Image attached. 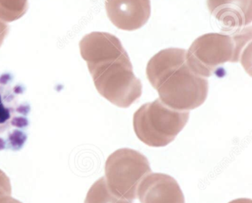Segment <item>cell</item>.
Listing matches in <instances>:
<instances>
[{"label":"cell","instance_id":"1","mask_svg":"<svg viewBox=\"0 0 252 203\" xmlns=\"http://www.w3.org/2000/svg\"><path fill=\"white\" fill-rule=\"evenodd\" d=\"M98 93L120 108L135 104L142 94V84L135 77L127 53L116 36L92 32L79 42Z\"/></svg>","mask_w":252,"mask_h":203},{"label":"cell","instance_id":"2","mask_svg":"<svg viewBox=\"0 0 252 203\" xmlns=\"http://www.w3.org/2000/svg\"><path fill=\"white\" fill-rule=\"evenodd\" d=\"M147 76L159 99L172 110L189 112L207 98L209 82L191 70L186 50L168 48L158 53L147 64Z\"/></svg>","mask_w":252,"mask_h":203},{"label":"cell","instance_id":"3","mask_svg":"<svg viewBox=\"0 0 252 203\" xmlns=\"http://www.w3.org/2000/svg\"><path fill=\"white\" fill-rule=\"evenodd\" d=\"M30 112L24 87L11 75H0V151L23 148L28 139Z\"/></svg>","mask_w":252,"mask_h":203},{"label":"cell","instance_id":"4","mask_svg":"<svg viewBox=\"0 0 252 203\" xmlns=\"http://www.w3.org/2000/svg\"><path fill=\"white\" fill-rule=\"evenodd\" d=\"M189 118V112L172 110L156 99L135 112L133 129L137 138L148 146H166L185 127Z\"/></svg>","mask_w":252,"mask_h":203},{"label":"cell","instance_id":"5","mask_svg":"<svg viewBox=\"0 0 252 203\" xmlns=\"http://www.w3.org/2000/svg\"><path fill=\"white\" fill-rule=\"evenodd\" d=\"M104 170V178L110 191L132 203L137 198L140 182L152 172L147 157L128 148H119L112 153L106 160Z\"/></svg>","mask_w":252,"mask_h":203},{"label":"cell","instance_id":"6","mask_svg":"<svg viewBox=\"0 0 252 203\" xmlns=\"http://www.w3.org/2000/svg\"><path fill=\"white\" fill-rule=\"evenodd\" d=\"M191 70L202 77H210L226 62H238L235 41L231 33H207L194 41L187 51Z\"/></svg>","mask_w":252,"mask_h":203},{"label":"cell","instance_id":"7","mask_svg":"<svg viewBox=\"0 0 252 203\" xmlns=\"http://www.w3.org/2000/svg\"><path fill=\"white\" fill-rule=\"evenodd\" d=\"M105 9L111 23L120 30H138L151 14L150 0H105Z\"/></svg>","mask_w":252,"mask_h":203},{"label":"cell","instance_id":"8","mask_svg":"<svg viewBox=\"0 0 252 203\" xmlns=\"http://www.w3.org/2000/svg\"><path fill=\"white\" fill-rule=\"evenodd\" d=\"M137 198L141 203H185L182 190L175 178L153 172L140 182Z\"/></svg>","mask_w":252,"mask_h":203},{"label":"cell","instance_id":"9","mask_svg":"<svg viewBox=\"0 0 252 203\" xmlns=\"http://www.w3.org/2000/svg\"><path fill=\"white\" fill-rule=\"evenodd\" d=\"M207 6L226 33L252 23V0H207Z\"/></svg>","mask_w":252,"mask_h":203},{"label":"cell","instance_id":"10","mask_svg":"<svg viewBox=\"0 0 252 203\" xmlns=\"http://www.w3.org/2000/svg\"><path fill=\"white\" fill-rule=\"evenodd\" d=\"M85 203H132L129 200L119 198L109 189L104 176L98 179L91 187Z\"/></svg>","mask_w":252,"mask_h":203},{"label":"cell","instance_id":"11","mask_svg":"<svg viewBox=\"0 0 252 203\" xmlns=\"http://www.w3.org/2000/svg\"><path fill=\"white\" fill-rule=\"evenodd\" d=\"M29 8V0H0V20L5 23L17 21Z\"/></svg>","mask_w":252,"mask_h":203},{"label":"cell","instance_id":"12","mask_svg":"<svg viewBox=\"0 0 252 203\" xmlns=\"http://www.w3.org/2000/svg\"><path fill=\"white\" fill-rule=\"evenodd\" d=\"M11 191L12 189L9 177L0 169V199L11 197Z\"/></svg>","mask_w":252,"mask_h":203},{"label":"cell","instance_id":"13","mask_svg":"<svg viewBox=\"0 0 252 203\" xmlns=\"http://www.w3.org/2000/svg\"><path fill=\"white\" fill-rule=\"evenodd\" d=\"M10 27L7 23L0 20V48L9 33Z\"/></svg>","mask_w":252,"mask_h":203},{"label":"cell","instance_id":"14","mask_svg":"<svg viewBox=\"0 0 252 203\" xmlns=\"http://www.w3.org/2000/svg\"><path fill=\"white\" fill-rule=\"evenodd\" d=\"M0 203H23L19 200H16L14 197H6L0 199Z\"/></svg>","mask_w":252,"mask_h":203},{"label":"cell","instance_id":"15","mask_svg":"<svg viewBox=\"0 0 252 203\" xmlns=\"http://www.w3.org/2000/svg\"><path fill=\"white\" fill-rule=\"evenodd\" d=\"M228 203H252V200L248 198H239L232 200Z\"/></svg>","mask_w":252,"mask_h":203}]
</instances>
